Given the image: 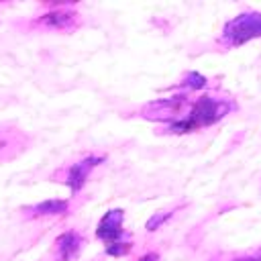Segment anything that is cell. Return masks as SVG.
Instances as JSON below:
<instances>
[{
  "label": "cell",
  "mask_w": 261,
  "mask_h": 261,
  "mask_svg": "<svg viewBox=\"0 0 261 261\" xmlns=\"http://www.w3.org/2000/svg\"><path fill=\"white\" fill-rule=\"evenodd\" d=\"M37 22L45 24L51 31H71L80 24V14L73 12V10H67V8H59V10L43 14Z\"/></svg>",
  "instance_id": "cell-6"
},
{
  "label": "cell",
  "mask_w": 261,
  "mask_h": 261,
  "mask_svg": "<svg viewBox=\"0 0 261 261\" xmlns=\"http://www.w3.org/2000/svg\"><path fill=\"white\" fill-rule=\"evenodd\" d=\"M27 139L18 130H0V159H10L24 149Z\"/></svg>",
  "instance_id": "cell-8"
},
{
  "label": "cell",
  "mask_w": 261,
  "mask_h": 261,
  "mask_svg": "<svg viewBox=\"0 0 261 261\" xmlns=\"http://www.w3.org/2000/svg\"><path fill=\"white\" fill-rule=\"evenodd\" d=\"M102 161H104V157L90 155V157L82 159L80 163H73V165L69 167V171H67V177H65V184L69 186V190H71L73 194H75V192H80V190L84 188V184L88 181V177H90L92 169H94L96 165H100Z\"/></svg>",
  "instance_id": "cell-5"
},
{
  "label": "cell",
  "mask_w": 261,
  "mask_h": 261,
  "mask_svg": "<svg viewBox=\"0 0 261 261\" xmlns=\"http://www.w3.org/2000/svg\"><path fill=\"white\" fill-rule=\"evenodd\" d=\"M171 216H173V212H157V214H153V216L147 220V230H149V232L157 230V228H159L163 222H167Z\"/></svg>",
  "instance_id": "cell-12"
},
{
  "label": "cell",
  "mask_w": 261,
  "mask_h": 261,
  "mask_svg": "<svg viewBox=\"0 0 261 261\" xmlns=\"http://www.w3.org/2000/svg\"><path fill=\"white\" fill-rule=\"evenodd\" d=\"M67 206H69L67 200H45V202H41V204H35V206L24 208V212H27L31 218H39V216L63 214V212H67Z\"/></svg>",
  "instance_id": "cell-9"
},
{
  "label": "cell",
  "mask_w": 261,
  "mask_h": 261,
  "mask_svg": "<svg viewBox=\"0 0 261 261\" xmlns=\"http://www.w3.org/2000/svg\"><path fill=\"white\" fill-rule=\"evenodd\" d=\"M259 37H261V12H243L230 18L222 29V39L230 47L243 45Z\"/></svg>",
  "instance_id": "cell-2"
},
{
  "label": "cell",
  "mask_w": 261,
  "mask_h": 261,
  "mask_svg": "<svg viewBox=\"0 0 261 261\" xmlns=\"http://www.w3.org/2000/svg\"><path fill=\"white\" fill-rule=\"evenodd\" d=\"M104 249H106V253H108V255H112V257H124V255H128V253H130L133 243H130V241H120V243L108 245V247H104Z\"/></svg>",
  "instance_id": "cell-11"
},
{
  "label": "cell",
  "mask_w": 261,
  "mask_h": 261,
  "mask_svg": "<svg viewBox=\"0 0 261 261\" xmlns=\"http://www.w3.org/2000/svg\"><path fill=\"white\" fill-rule=\"evenodd\" d=\"M139 261H159V255H157V253H147V255H143Z\"/></svg>",
  "instance_id": "cell-13"
},
{
  "label": "cell",
  "mask_w": 261,
  "mask_h": 261,
  "mask_svg": "<svg viewBox=\"0 0 261 261\" xmlns=\"http://www.w3.org/2000/svg\"><path fill=\"white\" fill-rule=\"evenodd\" d=\"M188 98L184 94H177V96H169V98H159V100H153V102H147L141 110V114L149 120H161V122H177L179 120V114L186 106Z\"/></svg>",
  "instance_id": "cell-3"
},
{
  "label": "cell",
  "mask_w": 261,
  "mask_h": 261,
  "mask_svg": "<svg viewBox=\"0 0 261 261\" xmlns=\"http://www.w3.org/2000/svg\"><path fill=\"white\" fill-rule=\"evenodd\" d=\"M179 86L181 88H188V90H202V88H206V77L200 75L198 71H190Z\"/></svg>",
  "instance_id": "cell-10"
},
{
  "label": "cell",
  "mask_w": 261,
  "mask_h": 261,
  "mask_svg": "<svg viewBox=\"0 0 261 261\" xmlns=\"http://www.w3.org/2000/svg\"><path fill=\"white\" fill-rule=\"evenodd\" d=\"M82 245H84V239L80 232L75 230H67L63 234H59L55 239V249H57V259L59 261H73L80 251H82Z\"/></svg>",
  "instance_id": "cell-7"
},
{
  "label": "cell",
  "mask_w": 261,
  "mask_h": 261,
  "mask_svg": "<svg viewBox=\"0 0 261 261\" xmlns=\"http://www.w3.org/2000/svg\"><path fill=\"white\" fill-rule=\"evenodd\" d=\"M122 224H124V210L112 208V210H108V212L100 218V222H98V226H96V237H98L106 247H108V245H114V243H120V241H122V234H124Z\"/></svg>",
  "instance_id": "cell-4"
},
{
  "label": "cell",
  "mask_w": 261,
  "mask_h": 261,
  "mask_svg": "<svg viewBox=\"0 0 261 261\" xmlns=\"http://www.w3.org/2000/svg\"><path fill=\"white\" fill-rule=\"evenodd\" d=\"M241 261H261V257H251V259H241Z\"/></svg>",
  "instance_id": "cell-14"
},
{
  "label": "cell",
  "mask_w": 261,
  "mask_h": 261,
  "mask_svg": "<svg viewBox=\"0 0 261 261\" xmlns=\"http://www.w3.org/2000/svg\"><path fill=\"white\" fill-rule=\"evenodd\" d=\"M232 108H234V104L228 100L214 98V96H200L196 102H192L188 116H181L177 122L167 124L165 133L186 135V133L198 130L202 126H210V124L218 122L220 118H224Z\"/></svg>",
  "instance_id": "cell-1"
}]
</instances>
